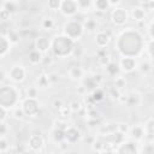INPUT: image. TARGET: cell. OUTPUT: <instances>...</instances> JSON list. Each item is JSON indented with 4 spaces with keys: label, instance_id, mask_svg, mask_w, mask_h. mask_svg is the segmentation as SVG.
Returning a JSON list of instances; mask_svg holds the SVG:
<instances>
[{
    "label": "cell",
    "instance_id": "cell-1",
    "mask_svg": "<svg viewBox=\"0 0 154 154\" xmlns=\"http://www.w3.org/2000/svg\"><path fill=\"white\" fill-rule=\"evenodd\" d=\"M116 48L122 57H138L143 48H146V41L141 32L135 28L124 29L116 40Z\"/></svg>",
    "mask_w": 154,
    "mask_h": 154
},
{
    "label": "cell",
    "instance_id": "cell-2",
    "mask_svg": "<svg viewBox=\"0 0 154 154\" xmlns=\"http://www.w3.org/2000/svg\"><path fill=\"white\" fill-rule=\"evenodd\" d=\"M75 45L76 42L65 36L64 34L57 35L52 38V45H51V51L54 57L58 58H66L71 55L75 51Z\"/></svg>",
    "mask_w": 154,
    "mask_h": 154
},
{
    "label": "cell",
    "instance_id": "cell-3",
    "mask_svg": "<svg viewBox=\"0 0 154 154\" xmlns=\"http://www.w3.org/2000/svg\"><path fill=\"white\" fill-rule=\"evenodd\" d=\"M20 102L19 89L14 85H2L0 88V106L6 109H12Z\"/></svg>",
    "mask_w": 154,
    "mask_h": 154
},
{
    "label": "cell",
    "instance_id": "cell-4",
    "mask_svg": "<svg viewBox=\"0 0 154 154\" xmlns=\"http://www.w3.org/2000/svg\"><path fill=\"white\" fill-rule=\"evenodd\" d=\"M84 25L83 22L76 19V18H71L67 22H65L64 26H63V34L65 36H67L69 38H71L72 41H78L83 34H84Z\"/></svg>",
    "mask_w": 154,
    "mask_h": 154
},
{
    "label": "cell",
    "instance_id": "cell-5",
    "mask_svg": "<svg viewBox=\"0 0 154 154\" xmlns=\"http://www.w3.org/2000/svg\"><path fill=\"white\" fill-rule=\"evenodd\" d=\"M129 12L126 8L124 7H116L112 8L111 13H109V19L113 23V25L116 26H123L128 20H129Z\"/></svg>",
    "mask_w": 154,
    "mask_h": 154
},
{
    "label": "cell",
    "instance_id": "cell-6",
    "mask_svg": "<svg viewBox=\"0 0 154 154\" xmlns=\"http://www.w3.org/2000/svg\"><path fill=\"white\" fill-rule=\"evenodd\" d=\"M20 107L24 111L26 117H36L40 112V103L37 101V99L25 97L24 100H22Z\"/></svg>",
    "mask_w": 154,
    "mask_h": 154
},
{
    "label": "cell",
    "instance_id": "cell-7",
    "mask_svg": "<svg viewBox=\"0 0 154 154\" xmlns=\"http://www.w3.org/2000/svg\"><path fill=\"white\" fill-rule=\"evenodd\" d=\"M60 12L63 16L69 17V18H73L79 11L77 0H64L61 1V6H60Z\"/></svg>",
    "mask_w": 154,
    "mask_h": 154
},
{
    "label": "cell",
    "instance_id": "cell-8",
    "mask_svg": "<svg viewBox=\"0 0 154 154\" xmlns=\"http://www.w3.org/2000/svg\"><path fill=\"white\" fill-rule=\"evenodd\" d=\"M7 78L14 83H22L26 78V69L23 65H13L7 72Z\"/></svg>",
    "mask_w": 154,
    "mask_h": 154
},
{
    "label": "cell",
    "instance_id": "cell-9",
    "mask_svg": "<svg viewBox=\"0 0 154 154\" xmlns=\"http://www.w3.org/2000/svg\"><path fill=\"white\" fill-rule=\"evenodd\" d=\"M118 65H119L120 71L125 72V73H131L132 71H135L138 67L136 58H131V57H122Z\"/></svg>",
    "mask_w": 154,
    "mask_h": 154
},
{
    "label": "cell",
    "instance_id": "cell-10",
    "mask_svg": "<svg viewBox=\"0 0 154 154\" xmlns=\"http://www.w3.org/2000/svg\"><path fill=\"white\" fill-rule=\"evenodd\" d=\"M114 154H140V150L135 142L124 141L116 147Z\"/></svg>",
    "mask_w": 154,
    "mask_h": 154
},
{
    "label": "cell",
    "instance_id": "cell-11",
    "mask_svg": "<svg viewBox=\"0 0 154 154\" xmlns=\"http://www.w3.org/2000/svg\"><path fill=\"white\" fill-rule=\"evenodd\" d=\"M45 146V140L40 134H31L28 138V148L30 150L35 152H40Z\"/></svg>",
    "mask_w": 154,
    "mask_h": 154
},
{
    "label": "cell",
    "instance_id": "cell-12",
    "mask_svg": "<svg viewBox=\"0 0 154 154\" xmlns=\"http://www.w3.org/2000/svg\"><path fill=\"white\" fill-rule=\"evenodd\" d=\"M51 45H52V40H49L47 36L42 35L35 38V49L42 54H46L51 49Z\"/></svg>",
    "mask_w": 154,
    "mask_h": 154
},
{
    "label": "cell",
    "instance_id": "cell-13",
    "mask_svg": "<svg viewBox=\"0 0 154 154\" xmlns=\"http://www.w3.org/2000/svg\"><path fill=\"white\" fill-rule=\"evenodd\" d=\"M81 138H82V132L79 129H77L75 126H69L65 130V141H67L70 144L77 143Z\"/></svg>",
    "mask_w": 154,
    "mask_h": 154
},
{
    "label": "cell",
    "instance_id": "cell-14",
    "mask_svg": "<svg viewBox=\"0 0 154 154\" xmlns=\"http://www.w3.org/2000/svg\"><path fill=\"white\" fill-rule=\"evenodd\" d=\"M111 41V36L107 31H103V30H99L96 34H95V43L99 48H105L108 46Z\"/></svg>",
    "mask_w": 154,
    "mask_h": 154
},
{
    "label": "cell",
    "instance_id": "cell-15",
    "mask_svg": "<svg viewBox=\"0 0 154 154\" xmlns=\"http://www.w3.org/2000/svg\"><path fill=\"white\" fill-rule=\"evenodd\" d=\"M130 17H131L135 22H137V23H142V22H144L146 18H147V11H146L144 8H142L141 6L136 5V6H134V7L131 8Z\"/></svg>",
    "mask_w": 154,
    "mask_h": 154
},
{
    "label": "cell",
    "instance_id": "cell-16",
    "mask_svg": "<svg viewBox=\"0 0 154 154\" xmlns=\"http://www.w3.org/2000/svg\"><path fill=\"white\" fill-rule=\"evenodd\" d=\"M129 135L132 140L135 141H142L146 137V130H144V125H134L132 128H130Z\"/></svg>",
    "mask_w": 154,
    "mask_h": 154
},
{
    "label": "cell",
    "instance_id": "cell-17",
    "mask_svg": "<svg viewBox=\"0 0 154 154\" xmlns=\"http://www.w3.org/2000/svg\"><path fill=\"white\" fill-rule=\"evenodd\" d=\"M12 48V42L8 40V37L4 34H1V37H0V57L1 58H5L10 51Z\"/></svg>",
    "mask_w": 154,
    "mask_h": 154
},
{
    "label": "cell",
    "instance_id": "cell-18",
    "mask_svg": "<svg viewBox=\"0 0 154 154\" xmlns=\"http://www.w3.org/2000/svg\"><path fill=\"white\" fill-rule=\"evenodd\" d=\"M67 75L73 81H83V77H84V70L81 67V66H77V65H73L71 66L69 70H67Z\"/></svg>",
    "mask_w": 154,
    "mask_h": 154
},
{
    "label": "cell",
    "instance_id": "cell-19",
    "mask_svg": "<svg viewBox=\"0 0 154 154\" xmlns=\"http://www.w3.org/2000/svg\"><path fill=\"white\" fill-rule=\"evenodd\" d=\"M129 107H137L142 103V96L137 91H131L130 94L126 95V102Z\"/></svg>",
    "mask_w": 154,
    "mask_h": 154
},
{
    "label": "cell",
    "instance_id": "cell-20",
    "mask_svg": "<svg viewBox=\"0 0 154 154\" xmlns=\"http://www.w3.org/2000/svg\"><path fill=\"white\" fill-rule=\"evenodd\" d=\"M107 146L108 144H107L105 137L103 136H99V137H95V140H94V142L91 144V148L97 153H103V152L107 150Z\"/></svg>",
    "mask_w": 154,
    "mask_h": 154
},
{
    "label": "cell",
    "instance_id": "cell-21",
    "mask_svg": "<svg viewBox=\"0 0 154 154\" xmlns=\"http://www.w3.org/2000/svg\"><path fill=\"white\" fill-rule=\"evenodd\" d=\"M93 8L97 12H106L107 10L111 8L109 0H96L93 1Z\"/></svg>",
    "mask_w": 154,
    "mask_h": 154
},
{
    "label": "cell",
    "instance_id": "cell-22",
    "mask_svg": "<svg viewBox=\"0 0 154 154\" xmlns=\"http://www.w3.org/2000/svg\"><path fill=\"white\" fill-rule=\"evenodd\" d=\"M28 60H29L30 64L37 65L38 63H41V61L43 60V54L40 53V52L36 51V49H32V51H30L29 54H28Z\"/></svg>",
    "mask_w": 154,
    "mask_h": 154
},
{
    "label": "cell",
    "instance_id": "cell-23",
    "mask_svg": "<svg viewBox=\"0 0 154 154\" xmlns=\"http://www.w3.org/2000/svg\"><path fill=\"white\" fill-rule=\"evenodd\" d=\"M37 87L40 88H48L51 85V81H49V73H41L37 79Z\"/></svg>",
    "mask_w": 154,
    "mask_h": 154
},
{
    "label": "cell",
    "instance_id": "cell-24",
    "mask_svg": "<svg viewBox=\"0 0 154 154\" xmlns=\"http://www.w3.org/2000/svg\"><path fill=\"white\" fill-rule=\"evenodd\" d=\"M82 82H83V87L85 88V90H90V91H93V90H95L96 88H99V84L94 81L93 76L83 78V81H82Z\"/></svg>",
    "mask_w": 154,
    "mask_h": 154
},
{
    "label": "cell",
    "instance_id": "cell-25",
    "mask_svg": "<svg viewBox=\"0 0 154 154\" xmlns=\"http://www.w3.org/2000/svg\"><path fill=\"white\" fill-rule=\"evenodd\" d=\"M90 96H91L93 101H94L95 103H97V102H101V101L105 99V93H103V90H102V89L96 88L95 90H93V91H91Z\"/></svg>",
    "mask_w": 154,
    "mask_h": 154
},
{
    "label": "cell",
    "instance_id": "cell-26",
    "mask_svg": "<svg viewBox=\"0 0 154 154\" xmlns=\"http://www.w3.org/2000/svg\"><path fill=\"white\" fill-rule=\"evenodd\" d=\"M126 84H128V82H126V78H125V77H123V76H117V77L114 78L113 87H116V88L119 89L120 91H122L123 89H125Z\"/></svg>",
    "mask_w": 154,
    "mask_h": 154
},
{
    "label": "cell",
    "instance_id": "cell-27",
    "mask_svg": "<svg viewBox=\"0 0 154 154\" xmlns=\"http://www.w3.org/2000/svg\"><path fill=\"white\" fill-rule=\"evenodd\" d=\"M52 137H53L54 142H57V143L59 144L60 142L65 141V131H63V130H58V129H53Z\"/></svg>",
    "mask_w": 154,
    "mask_h": 154
},
{
    "label": "cell",
    "instance_id": "cell-28",
    "mask_svg": "<svg viewBox=\"0 0 154 154\" xmlns=\"http://www.w3.org/2000/svg\"><path fill=\"white\" fill-rule=\"evenodd\" d=\"M106 71H107V73H108L109 76H116V75L120 71V69H119V65H118V64L111 61V63L106 66Z\"/></svg>",
    "mask_w": 154,
    "mask_h": 154
},
{
    "label": "cell",
    "instance_id": "cell-29",
    "mask_svg": "<svg viewBox=\"0 0 154 154\" xmlns=\"http://www.w3.org/2000/svg\"><path fill=\"white\" fill-rule=\"evenodd\" d=\"M144 130H146V136H149V137L154 136V118L149 119L144 124Z\"/></svg>",
    "mask_w": 154,
    "mask_h": 154
},
{
    "label": "cell",
    "instance_id": "cell-30",
    "mask_svg": "<svg viewBox=\"0 0 154 154\" xmlns=\"http://www.w3.org/2000/svg\"><path fill=\"white\" fill-rule=\"evenodd\" d=\"M83 25H84V29L88 30V31H94V30H96V26H97L96 20H95L94 18H88V19H85V22L83 23Z\"/></svg>",
    "mask_w": 154,
    "mask_h": 154
},
{
    "label": "cell",
    "instance_id": "cell-31",
    "mask_svg": "<svg viewBox=\"0 0 154 154\" xmlns=\"http://www.w3.org/2000/svg\"><path fill=\"white\" fill-rule=\"evenodd\" d=\"M77 4L79 7V11H84V12L93 7V1H89V0H77Z\"/></svg>",
    "mask_w": 154,
    "mask_h": 154
},
{
    "label": "cell",
    "instance_id": "cell-32",
    "mask_svg": "<svg viewBox=\"0 0 154 154\" xmlns=\"http://www.w3.org/2000/svg\"><path fill=\"white\" fill-rule=\"evenodd\" d=\"M69 107H70V109H71V112L72 113H77V112H79L81 109H82V102L81 101H78V100H72L70 103H69Z\"/></svg>",
    "mask_w": 154,
    "mask_h": 154
},
{
    "label": "cell",
    "instance_id": "cell-33",
    "mask_svg": "<svg viewBox=\"0 0 154 154\" xmlns=\"http://www.w3.org/2000/svg\"><path fill=\"white\" fill-rule=\"evenodd\" d=\"M1 8H5L7 11H10L11 13H13L16 10H17V2H13V1H4L1 4Z\"/></svg>",
    "mask_w": 154,
    "mask_h": 154
},
{
    "label": "cell",
    "instance_id": "cell-34",
    "mask_svg": "<svg viewBox=\"0 0 154 154\" xmlns=\"http://www.w3.org/2000/svg\"><path fill=\"white\" fill-rule=\"evenodd\" d=\"M54 20L52 19V18H45V19H42V22H41V26L45 29V30H52L53 28H54Z\"/></svg>",
    "mask_w": 154,
    "mask_h": 154
},
{
    "label": "cell",
    "instance_id": "cell-35",
    "mask_svg": "<svg viewBox=\"0 0 154 154\" xmlns=\"http://www.w3.org/2000/svg\"><path fill=\"white\" fill-rule=\"evenodd\" d=\"M4 35H6L7 37H8V40L12 42V45H14V43H18L19 42V32H17V31H13V30H11V31H8L7 34H4Z\"/></svg>",
    "mask_w": 154,
    "mask_h": 154
},
{
    "label": "cell",
    "instance_id": "cell-36",
    "mask_svg": "<svg viewBox=\"0 0 154 154\" xmlns=\"http://www.w3.org/2000/svg\"><path fill=\"white\" fill-rule=\"evenodd\" d=\"M138 6L144 8L146 11H154V0H148V1H140L137 2Z\"/></svg>",
    "mask_w": 154,
    "mask_h": 154
},
{
    "label": "cell",
    "instance_id": "cell-37",
    "mask_svg": "<svg viewBox=\"0 0 154 154\" xmlns=\"http://www.w3.org/2000/svg\"><path fill=\"white\" fill-rule=\"evenodd\" d=\"M38 96V88L37 87H28L26 88V97L37 99Z\"/></svg>",
    "mask_w": 154,
    "mask_h": 154
},
{
    "label": "cell",
    "instance_id": "cell-38",
    "mask_svg": "<svg viewBox=\"0 0 154 154\" xmlns=\"http://www.w3.org/2000/svg\"><path fill=\"white\" fill-rule=\"evenodd\" d=\"M108 95L111 96V99H113V100H118V101H119V99H120V96L123 95V93H122L119 89H117L116 87H112V88H109Z\"/></svg>",
    "mask_w": 154,
    "mask_h": 154
},
{
    "label": "cell",
    "instance_id": "cell-39",
    "mask_svg": "<svg viewBox=\"0 0 154 154\" xmlns=\"http://www.w3.org/2000/svg\"><path fill=\"white\" fill-rule=\"evenodd\" d=\"M142 73H148L150 70H152V65H150V63L148 61V60H146V61H142L141 64H138V67H137Z\"/></svg>",
    "mask_w": 154,
    "mask_h": 154
},
{
    "label": "cell",
    "instance_id": "cell-40",
    "mask_svg": "<svg viewBox=\"0 0 154 154\" xmlns=\"http://www.w3.org/2000/svg\"><path fill=\"white\" fill-rule=\"evenodd\" d=\"M67 128H69V125H67V123L65 122V119H61V118H60V119H57V120L54 122V129L65 131Z\"/></svg>",
    "mask_w": 154,
    "mask_h": 154
},
{
    "label": "cell",
    "instance_id": "cell-41",
    "mask_svg": "<svg viewBox=\"0 0 154 154\" xmlns=\"http://www.w3.org/2000/svg\"><path fill=\"white\" fill-rule=\"evenodd\" d=\"M47 6L49 10H53V11H57L59 10L60 11V6H61V0H49L47 2Z\"/></svg>",
    "mask_w": 154,
    "mask_h": 154
},
{
    "label": "cell",
    "instance_id": "cell-42",
    "mask_svg": "<svg viewBox=\"0 0 154 154\" xmlns=\"http://www.w3.org/2000/svg\"><path fill=\"white\" fill-rule=\"evenodd\" d=\"M58 113L60 114V118H61V119H66V118L70 117V114H71L72 112H71V109H70L69 106H63V107L58 111Z\"/></svg>",
    "mask_w": 154,
    "mask_h": 154
},
{
    "label": "cell",
    "instance_id": "cell-43",
    "mask_svg": "<svg viewBox=\"0 0 154 154\" xmlns=\"http://www.w3.org/2000/svg\"><path fill=\"white\" fill-rule=\"evenodd\" d=\"M146 51L148 55L154 59V40H148L146 42Z\"/></svg>",
    "mask_w": 154,
    "mask_h": 154
},
{
    "label": "cell",
    "instance_id": "cell-44",
    "mask_svg": "<svg viewBox=\"0 0 154 154\" xmlns=\"http://www.w3.org/2000/svg\"><path fill=\"white\" fill-rule=\"evenodd\" d=\"M117 131L120 132V134H123V135H126V134H129L130 128L125 123H117Z\"/></svg>",
    "mask_w": 154,
    "mask_h": 154
},
{
    "label": "cell",
    "instance_id": "cell-45",
    "mask_svg": "<svg viewBox=\"0 0 154 154\" xmlns=\"http://www.w3.org/2000/svg\"><path fill=\"white\" fill-rule=\"evenodd\" d=\"M7 149H10V142L7 141L6 137H1L0 138V152L4 154Z\"/></svg>",
    "mask_w": 154,
    "mask_h": 154
},
{
    "label": "cell",
    "instance_id": "cell-46",
    "mask_svg": "<svg viewBox=\"0 0 154 154\" xmlns=\"http://www.w3.org/2000/svg\"><path fill=\"white\" fill-rule=\"evenodd\" d=\"M63 106H65V105H64V100H63V99H60V97L54 99V100H53V102H52V107H53L54 109H57V111H59Z\"/></svg>",
    "mask_w": 154,
    "mask_h": 154
},
{
    "label": "cell",
    "instance_id": "cell-47",
    "mask_svg": "<svg viewBox=\"0 0 154 154\" xmlns=\"http://www.w3.org/2000/svg\"><path fill=\"white\" fill-rule=\"evenodd\" d=\"M87 114L89 116V120H96V119H99V117H100V113L96 111V108H90V109H88Z\"/></svg>",
    "mask_w": 154,
    "mask_h": 154
},
{
    "label": "cell",
    "instance_id": "cell-48",
    "mask_svg": "<svg viewBox=\"0 0 154 154\" xmlns=\"http://www.w3.org/2000/svg\"><path fill=\"white\" fill-rule=\"evenodd\" d=\"M13 116L16 119H23L25 117V113L22 109V107H16V108H13Z\"/></svg>",
    "mask_w": 154,
    "mask_h": 154
},
{
    "label": "cell",
    "instance_id": "cell-49",
    "mask_svg": "<svg viewBox=\"0 0 154 154\" xmlns=\"http://www.w3.org/2000/svg\"><path fill=\"white\" fill-rule=\"evenodd\" d=\"M11 16H12V13L10 12V11H7V10H5V8H1L0 10V18H1V20H8L10 18H11Z\"/></svg>",
    "mask_w": 154,
    "mask_h": 154
},
{
    "label": "cell",
    "instance_id": "cell-50",
    "mask_svg": "<svg viewBox=\"0 0 154 154\" xmlns=\"http://www.w3.org/2000/svg\"><path fill=\"white\" fill-rule=\"evenodd\" d=\"M8 109H6L5 107H1L0 106V122L1 123H5L6 119H7V116H8Z\"/></svg>",
    "mask_w": 154,
    "mask_h": 154
},
{
    "label": "cell",
    "instance_id": "cell-51",
    "mask_svg": "<svg viewBox=\"0 0 154 154\" xmlns=\"http://www.w3.org/2000/svg\"><path fill=\"white\" fill-rule=\"evenodd\" d=\"M142 154H154V144L152 143L146 144L142 149Z\"/></svg>",
    "mask_w": 154,
    "mask_h": 154
},
{
    "label": "cell",
    "instance_id": "cell-52",
    "mask_svg": "<svg viewBox=\"0 0 154 154\" xmlns=\"http://www.w3.org/2000/svg\"><path fill=\"white\" fill-rule=\"evenodd\" d=\"M99 60V64L102 65V66H107L109 63H111V59L108 55H105V57H101V58H97Z\"/></svg>",
    "mask_w": 154,
    "mask_h": 154
},
{
    "label": "cell",
    "instance_id": "cell-53",
    "mask_svg": "<svg viewBox=\"0 0 154 154\" xmlns=\"http://www.w3.org/2000/svg\"><path fill=\"white\" fill-rule=\"evenodd\" d=\"M147 30H148V35H149L150 40H154V19L148 24Z\"/></svg>",
    "mask_w": 154,
    "mask_h": 154
},
{
    "label": "cell",
    "instance_id": "cell-54",
    "mask_svg": "<svg viewBox=\"0 0 154 154\" xmlns=\"http://www.w3.org/2000/svg\"><path fill=\"white\" fill-rule=\"evenodd\" d=\"M49 81H51V84L57 83V82L59 81V75H58V73H55V72L49 73Z\"/></svg>",
    "mask_w": 154,
    "mask_h": 154
},
{
    "label": "cell",
    "instance_id": "cell-55",
    "mask_svg": "<svg viewBox=\"0 0 154 154\" xmlns=\"http://www.w3.org/2000/svg\"><path fill=\"white\" fill-rule=\"evenodd\" d=\"M69 142L67 141H63V142H60L59 143V147H60V149L61 150H67V148H69Z\"/></svg>",
    "mask_w": 154,
    "mask_h": 154
},
{
    "label": "cell",
    "instance_id": "cell-56",
    "mask_svg": "<svg viewBox=\"0 0 154 154\" xmlns=\"http://www.w3.org/2000/svg\"><path fill=\"white\" fill-rule=\"evenodd\" d=\"M42 61H45V64L51 65L53 63V58H51V57H43V60Z\"/></svg>",
    "mask_w": 154,
    "mask_h": 154
},
{
    "label": "cell",
    "instance_id": "cell-57",
    "mask_svg": "<svg viewBox=\"0 0 154 154\" xmlns=\"http://www.w3.org/2000/svg\"><path fill=\"white\" fill-rule=\"evenodd\" d=\"M17 154H34V152L32 150H22V152H19V153H17Z\"/></svg>",
    "mask_w": 154,
    "mask_h": 154
},
{
    "label": "cell",
    "instance_id": "cell-58",
    "mask_svg": "<svg viewBox=\"0 0 154 154\" xmlns=\"http://www.w3.org/2000/svg\"><path fill=\"white\" fill-rule=\"evenodd\" d=\"M48 154H55V153H54V152H49Z\"/></svg>",
    "mask_w": 154,
    "mask_h": 154
},
{
    "label": "cell",
    "instance_id": "cell-59",
    "mask_svg": "<svg viewBox=\"0 0 154 154\" xmlns=\"http://www.w3.org/2000/svg\"><path fill=\"white\" fill-rule=\"evenodd\" d=\"M70 154H75V153H70Z\"/></svg>",
    "mask_w": 154,
    "mask_h": 154
}]
</instances>
